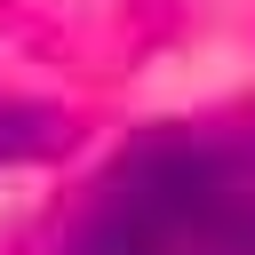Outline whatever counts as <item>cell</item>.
I'll return each instance as SVG.
<instances>
[{
  "label": "cell",
  "instance_id": "cell-1",
  "mask_svg": "<svg viewBox=\"0 0 255 255\" xmlns=\"http://www.w3.org/2000/svg\"><path fill=\"white\" fill-rule=\"evenodd\" d=\"M64 255H255V128L135 143Z\"/></svg>",
  "mask_w": 255,
  "mask_h": 255
},
{
  "label": "cell",
  "instance_id": "cell-2",
  "mask_svg": "<svg viewBox=\"0 0 255 255\" xmlns=\"http://www.w3.org/2000/svg\"><path fill=\"white\" fill-rule=\"evenodd\" d=\"M72 143V120L48 104H0V159H48Z\"/></svg>",
  "mask_w": 255,
  "mask_h": 255
}]
</instances>
